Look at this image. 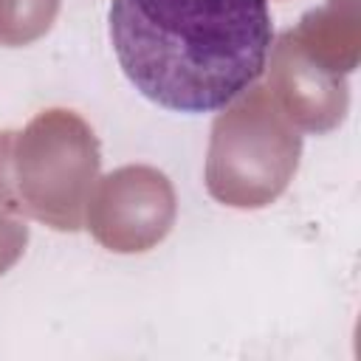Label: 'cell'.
Here are the masks:
<instances>
[{"label":"cell","instance_id":"cell-1","mask_svg":"<svg viewBox=\"0 0 361 361\" xmlns=\"http://www.w3.org/2000/svg\"><path fill=\"white\" fill-rule=\"evenodd\" d=\"M110 45L127 82L172 113H217L265 71L268 0H110Z\"/></svg>","mask_w":361,"mask_h":361}]
</instances>
